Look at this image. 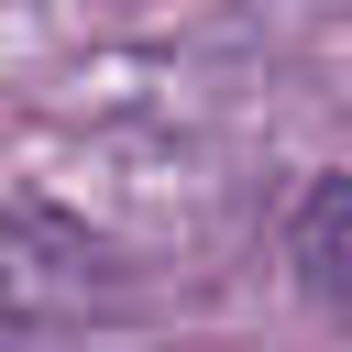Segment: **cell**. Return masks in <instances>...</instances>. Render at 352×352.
<instances>
[{
  "mask_svg": "<svg viewBox=\"0 0 352 352\" xmlns=\"http://www.w3.org/2000/svg\"><path fill=\"white\" fill-rule=\"evenodd\" d=\"M297 275H308L330 308H352V176H330V187L297 209Z\"/></svg>",
  "mask_w": 352,
  "mask_h": 352,
  "instance_id": "6da1fadb",
  "label": "cell"
}]
</instances>
